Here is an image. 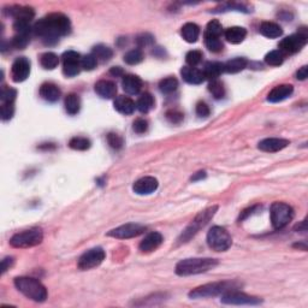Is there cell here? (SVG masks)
I'll list each match as a JSON object with an SVG mask.
<instances>
[{"instance_id": "6da1fadb", "label": "cell", "mask_w": 308, "mask_h": 308, "mask_svg": "<svg viewBox=\"0 0 308 308\" xmlns=\"http://www.w3.org/2000/svg\"><path fill=\"white\" fill-rule=\"evenodd\" d=\"M33 31L36 36L41 38L46 45H53L58 42L62 36L70 33V19L63 13H50L34 24Z\"/></svg>"}, {"instance_id": "7a4b0ae2", "label": "cell", "mask_w": 308, "mask_h": 308, "mask_svg": "<svg viewBox=\"0 0 308 308\" xmlns=\"http://www.w3.org/2000/svg\"><path fill=\"white\" fill-rule=\"evenodd\" d=\"M218 265V260L211 258H193L184 259L176 265V273L178 276H192L199 275V273L207 272V271L215 269Z\"/></svg>"}, {"instance_id": "3957f363", "label": "cell", "mask_w": 308, "mask_h": 308, "mask_svg": "<svg viewBox=\"0 0 308 308\" xmlns=\"http://www.w3.org/2000/svg\"><path fill=\"white\" fill-rule=\"evenodd\" d=\"M15 285L24 296L36 302H44L47 299V289L41 282L31 277H17Z\"/></svg>"}, {"instance_id": "277c9868", "label": "cell", "mask_w": 308, "mask_h": 308, "mask_svg": "<svg viewBox=\"0 0 308 308\" xmlns=\"http://www.w3.org/2000/svg\"><path fill=\"white\" fill-rule=\"evenodd\" d=\"M238 289V284L236 282H215V283L204 284L201 287L195 288L189 293L190 299H206L215 298V296L223 295L224 293L230 290Z\"/></svg>"}, {"instance_id": "5b68a950", "label": "cell", "mask_w": 308, "mask_h": 308, "mask_svg": "<svg viewBox=\"0 0 308 308\" xmlns=\"http://www.w3.org/2000/svg\"><path fill=\"white\" fill-rule=\"evenodd\" d=\"M217 208L218 207L213 206L199 213L192 223L188 225L187 229L183 231V233H182L181 237H179L178 239L179 243H185V242H188L190 238L194 237V236H195L196 233L202 229V228L206 227V225L208 224V222H210L211 219L215 217L216 212H217Z\"/></svg>"}, {"instance_id": "8992f818", "label": "cell", "mask_w": 308, "mask_h": 308, "mask_svg": "<svg viewBox=\"0 0 308 308\" xmlns=\"http://www.w3.org/2000/svg\"><path fill=\"white\" fill-rule=\"evenodd\" d=\"M271 223L275 229H283L294 218V210L292 206L284 202H273L270 210Z\"/></svg>"}, {"instance_id": "52a82bcc", "label": "cell", "mask_w": 308, "mask_h": 308, "mask_svg": "<svg viewBox=\"0 0 308 308\" xmlns=\"http://www.w3.org/2000/svg\"><path fill=\"white\" fill-rule=\"evenodd\" d=\"M42 238H44L42 231L38 228H33L13 235L10 239V244L13 248H30L41 243Z\"/></svg>"}, {"instance_id": "ba28073f", "label": "cell", "mask_w": 308, "mask_h": 308, "mask_svg": "<svg viewBox=\"0 0 308 308\" xmlns=\"http://www.w3.org/2000/svg\"><path fill=\"white\" fill-rule=\"evenodd\" d=\"M207 243L216 252H225L231 247L232 239L224 228L213 227L207 233Z\"/></svg>"}, {"instance_id": "9c48e42d", "label": "cell", "mask_w": 308, "mask_h": 308, "mask_svg": "<svg viewBox=\"0 0 308 308\" xmlns=\"http://www.w3.org/2000/svg\"><path fill=\"white\" fill-rule=\"evenodd\" d=\"M105 250L102 248H93V249L87 250L79 256L78 262H77V266L79 270H90L94 267L99 266L102 261L105 260Z\"/></svg>"}, {"instance_id": "30bf717a", "label": "cell", "mask_w": 308, "mask_h": 308, "mask_svg": "<svg viewBox=\"0 0 308 308\" xmlns=\"http://www.w3.org/2000/svg\"><path fill=\"white\" fill-rule=\"evenodd\" d=\"M308 36L306 33H298L288 36L279 42V51L285 54H294L306 46Z\"/></svg>"}, {"instance_id": "8fae6325", "label": "cell", "mask_w": 308, "mask_h": 308, "mask_svg": "<svg viewBox=\"0 0 308 308\" xmlns=\"http://www.w3.org/2000/svg\"><path fill=\"white\" fill-rule=\"evenodd\" d=\"M63 73L65 76L74 77L81 71V54L75 51H68L63 54Z\"/></svg>"}, {"instance_id": "7c38bea8", "label": "cell", "mask_w": 308, "mask_h": 308, "mask_svg": "<svg viewBox=\"0 0 308 308\" xmlns=\"http://www.w3.org/2000/svg\"><path fill=\"white\" fill-rule=\"evenodd\" d=\"M221 301L227 305H259V304H261V299L238 292V289L230 290V292L224 293L223 295H222Z\"/></svg>"}, {"instance_id": "4fadbf2b", "label": "cell", "mask_w": 308, "mask_h": 308, "mask_svg": "<svg viewBox=\"0 0 308 308\" xmlns=\"http://www.w3.org/2000/svg\"><path fill=\"white\" fill-rule=\"evenodd\" d=\"M145 231H146V228H145L144 225L129 223V224L121 225V227L116 228V229L108 231L107 236H111V237H115V238L127 239V238L136 237V236L144 233Z\"/></svg>"}, {"instance_id": "5bb4252c", "label": "cell", "mask_w": 308, "mask_h": 308, "mask_svg": "<svg viewBox=\"0 0 308 308\" xmlns=\"http://www.w3.org/2000/svg\"><path fill=\"white\" fill-rule=\"evenodd\" d=\"M30 75V62L25 57H19L13 62L11 68V77L15 82H23Z\"/></svg>"}, {"instance_id": "9a60e30c", "label": "cell", "mask_w": 308, "mask_h": 308, "mask_svg": "<svg viewBox=\"0 0 308 308\" xmlns=\"http://www.w3.org/2000/svg\"><path fill=\"white\" fill-rule=\"evenodd\" d=\"M158 181L156 178L152 177V176H146V177H142L138 179L133 185L134 192L139 195H148V194H152L158 189Z\"/></svg>"}, {"instance_id": "2e32d148", "label": "cell", "mask_w": 308, "mask_h": 308, "mask_svg": "<svg viewBox=\"0 0 308 308\" xmlns=\"http://www.w3.org/2000/svg\"><path fill=\"white\" fill-rule=\"evenodd\" d=\"M289 145V141L285 139L281 138H269V139H264L259 142L258 147L259 150L262 151V152H278V151L284 150L285 147Z\"/></svg>"}, {"instance_id": "e0dca14e", "label": "cell", "mask_w": 308, "mask_h": 308, "mask_svg": "<svg viewBox=\"0 0 308 308\" xmlns=\"http://www.w3.org/2000/svg\"><path fill=\"white\" fill-rule=\"evenodd\" d=\"M161 243H162L161 233L156 232V231H153V232H150L146 237L142 239L139 248L142 253H151L153 252V250H155Z\"/></svg>"}, {"instance_id": "ac0fdd59", "label": "cell", "mask_w": 308, "mask_h": 308, "mask_svg": "<svg viewBox=\"0 0 308 308\" xmlns=\"http://www.w3.org/2000/svg\"><path fill=\"white\" fill-rule=\"evenodd\" d=\"M294 92V87L292 84H279L276 85L267 95V101L270 102H279L289 98Z\"/></svg>"}, {"instance_id": "d6986e66", "label": "cell", "mask_w": 308, "mask_h": 308, "mask_svg": "<svg viewBox=\"0 0 308 308\" xmlns=\"http://www.w3.org/2000/svg\"><path fill=\"white\" fill-rule=\"evenodd\" d=\"M95 92L104 99H112L117 94V85L112 81L101 79L95 83Z\"/></svg>"}, {"instance_id": "ffe728a7", "label": "cell", "mask_w": 308, "mask_h": 308, "mask_svg": "<svg viewBox=\"0 0 308 308\" xmlns=\"http://www.w3.org/2000/svg\"><path fill=\"white\" fill-rule=\"evenodd\" d=\"M122 87L124 92L129 95H135L139 94L142 88V81L139 76L136 75H125L122 81Z\"/></svg>"}, {"instance_id": "44dd1931", "label": "cell", "mask_w": 308, "mask_h": 308, "mask_svg": "<svg viewBox=\"0 0 308 308\" xmlns=\"http://www.w3.org/2000/svg\"><path fill=\"white\" fill-rule=\"evenodd\" d=\"M181 75L187 83L189 84H201L205 81V76L201 70L192 67L182 68Z\"/></svg>"}, {"instance_id": "7402d4cb", "label": "cell", "mask_w": 308, "mask_h": 308, "mask_svg": "<svg viewBox=\"0 0 308 308\" xmlns=\"http://www.w3.org/2000/svg\"><path fill=\"white\" fill-rule=\"evenodd\" d=\"M113 106H115L116 110L118 111L119 113H122V115H131V113L135 111L136 104L129 96L119 95L117 96L115 101H113Z\"/></svg>"}, {"instance_id": "603a6c76", "label": "cell", "mask_w": 308, "mask_h": 308, "mask_svg": "<svg viewBox=\"0 0 308 308\" xmlns=\"http://www.w3.org/2000/svg\"><path fill=\"white\" fill-rule=\"evenodd\" d=\"M8 15L15 18V21H23V22H31L34 18V10L28 6H11L8 10Z\"/></svg>"}, {"instance_id": "cb8c5ba5", "label": "cell", "mask_w": 308, "mask_h": 308, "mask_svg": "<svg viewBox=\"0 0 308 308\" xmlns=\"http://www.w3.org/2000/svg\"><path fill=\"white\" fill-rule=\"evenodd\" d=\"M61 89L54 83H44L40 87V96L48 102H56L61 98Z\"/></svg>"}, {"instance_id": "d4e9b609", "label": "cell", "mask_w": 308, "mask_h": 308, "mask_svg": "<svg viewBox=\"0 0 308 308\" xmlns=\"http://www.w3.org/2000/svg\"><path fill=\"white\" fill-rule=\"evenodd\" d=\"M259 30H260L261 35L269 39H277L283 34V29H282L281 25L273 23V22H262Z\"/></svg>"}, {"instance_id": "484cf974", "label": "cell", "mask_w": 308, "mask_h": 308, "mask_svg": "<svg viewBox=\"0 0 308 308\" xmlns=\"http://www.w3.org/2000/svg\"><path fill=\"white\" fill-rule=\"evenodd\" d=\"M222 73H224V64L218 62H210L205 65L204 74L205 78L210 79V81H215V79H218V77L222 75Z\"/></svg>"}, {"instance_id": "4316f807", "label": "cell", "mask_w": 308, "mask_h": 308, "mask_svg": "<svg viewBox=\"0 0 308 308\" xmlns=\"http://www.w3.org/2000/svg\"><path fill=\"white\" fill-rule=\"evenodd\" d=\"M225 39L231 44H241L247 36V30L242 27H231L229 29L225 30L224 33Z\"/></svg>"}, {"instance_id": "83f0119b", "label": "cell", "mask_w": 308, "mask_h": 308, "mask_svg": "<svg viewBox=\"0 0 308 308\" xmlns=\"http://www.w3.org/2000/svg\"><path fill=\"white\" fill-rule=\"evenodd\" d=\"M181 35L185 41L193 44V42L198 41L199 36H200V28L195 23H185L181 29Z\"/></svg>"}, {"instance_id": "f1b7e54d", "label": "cell", "mask_w": 308, "mask_h": 308, "mask_svg": "<svg viewBox=\"0 0 308 308\" xmlns=\"http://www.w3.org/2000/svg\"><path fill=\"white\" fill-rule=\"evenodd\" d=\"M248 65V61L246 58H242V57H237V58H233L231 61L227 62L224 64V71L229 74H237L239 71L244 70Z\"/></svg>"}, {"instance_id": "f546056e", "label": "cell", "mask_w": 308, "mask_h": 308, "mask_svg": "<svg viewBox=\"0 0 308 308\" xmlns=\"http://www.w3.org/2000/svg\"><path fill=\"white\" fill-rule=\"evenodd\" d=\"M64 106L65 111L71 116L77 115L79 112V108H81V99L79 96L75 93H71L65 98L64 100Z\"/></svg>"}, {"instance_id": "4dcf8cb0", "label": "cell", "mask_w": 308, "mask_h": 308, "mask_svg": "<svg viewBox=\"0 0 308 308\" xmlns=\"http://www.w3.org/2000/svg\"><path fill=\"white\" fill-rule=\"evenodd\" d=\"M40 64L44 69L46 70H53L58 67L59 64V58L57 54L53 52H46L40 57Z\"/></svg>"}, {"instance_id": "1f68e13d", "label": "cell", "mask_w": 308, "mask_h": 308, "mask_svg": "<svg viewBox=\"0 0 308 308\" xmlns=\"http://www.w3.org/2000/svg\"><path fill=\"white\" fill-rule=\"evenodd\" d=\"M136 107L140 112L147 113L154 107V98L152 94L145 93L140 96V99L136 102Z\"/></svg>"}, {"instance_id": "d6a6232c", "label": "cell", "mask_w": 308, "mask_h": 308, "mask_svg": "<svg viewBox=\"0 0 308 308\" xmlns=\"http://www.w3.org/2000/svg\"><path fill=\"white\" fill-rule=\"evenodd\" d=\"M92 54L96 58L98 62H108L111 58H112L113 52L110 47L105 46V45H98L93 48Z\"/></svg>"}, {"instance_id": "836d02e7", "label": "cell", "mask_w": 308, "mask_h": 308, "mask_svg": "<svg viewBox=\"0 0 308 308\" xmlns=\"http://www.w3.org/2000/svg\"><path fill=\"white\" fill-rule=\"evenodd\" d=\"M178 87V81L175 77H166V78L161 79L159 83V89L164 94H171L175 92Z\"/></svg>"}, {"instance_id": "e575fe53", "label": "cell", "mask_w": 308, "mask_h": 308, "mask_svg": "<svg viewBox=\"0 0 308 308\" xmlns=\"http://www.w3.org/2000/svg\"><path fill=\"white\" fill-rule=\"evenodd\" d=\"M90 145L89 140L82 136H75L69 141V147L75 151H87L90 148Z\"/></svg>"}, {"instance_id": "d590c367", "label": "cell", "mask_w": 308, "mask_h": 308, "mask_svg": "<svg viewBox=\"0 0 308 308\" xmlns=\"http://www.w3.org/2000/svg\"><path fill=\"white\" fill-rule=\"evenodd\" d=\"M205 38V45L211 52L218 53L223 50V42L221 41V38H217V36H211V35H204Z\"/></svg>"}, {"instance_id": "8d00e7d4", "label": "cell", "mask_w": 308, "mask_h": 308, "mask_svg": "<svg viewBox=\"0 0 308 308\" xmlns=\"http://www.w3.org/2000/svg\"><path fill=\"white\" fill-rule=\"evenodd\" d=\"M265 62H266V64L272 65V67H278V65L283 64L284 54L279 50L271 51L265 56Z\"/></svg>"}, {"instance_id": "74e56055", "label": "cell", "mask_w": 308, "mask_h": 308, "mask_svg": "<svg viewBox=\"0 0 308 308\" xmlns=\"http://www.w3.org/2000/svg\"><path fill=\"white\" fill-rule=\"evenodd\" d=\"M144 61V53L139 48L131 50L124 56V62L129 65H136Z\"/></svg>"}, {"instance_id": "f35d334b", "label": "cell", "mask_w": 308, "mask_h": 308, "mask_svg": "<svg viewBox=\"0 0 308 308\" xmlns=\"http://www.w3.org/2000/svg\"><path fill=\"white\" fill-rule=\"evenodd\" d=\"M208 90L210 93L215 96L216 99H223L225 95V88L223 83L218 79H215V81H211L210 84H208Z\"/></svg>"}, {"instance_id": "ab89813d", "label": "cell", "mask_w": 308, "mask_h": 308, "mask_svg": "<svg viewBox=\"0 0 308 308\" xmlns=\"http://www.w3.org/2000/svg\"><path fill=\"white\" fill-rule=\"evenodd\" d=\"M30 41V34H16L11 41V46L17 50H23Z\"/></svg>"}, {"instance_id": "60d3db41", "label": "cell", "mask_w": 308, "mask_h": 308, "mask_svg": "<svg viewBox=\"0 0 308 308\" xmlns=\"http://www.w3.org/2000/svg\"><path fill=\"white\" fill-rule=\"evenodd\" d=\"M222 33H223V27H222L221 22L217 21V19L211 21L210 23L207 24L206 30H205V34H206V35L217 36V38H221Z\"/></svg>"}, {"instance_id": "b9f144b4", "label": "cell", "mask_w": 308, "mask_h": 308, "mask_svg": "<svg viewBox=\"0 0 308 308\" xmlns=\"http://www.w3.org/2000/svg\"><path fill=\"white\" fill-rule=\"evenodd\" d=\"M13 113H15V105H13V102H1L0 115H1L2 121H8V119L12 118Z\"/></svg>"}, {"instance_id": "7bdbcfd3", "label": "cell", "mask_w": 308, "mask_h": 308, "mask_svg": "<svg viewBox=\"0 0 308 308\" xmlns=\"http://www.w3.org/2000/svg\"><path fill=\"white\" fill-rule=\"evenodd\" d=\"M201 59H202V53L198 50L189 51V52L187 53V56H185V62H187V64L192 68L196 67V65L201 62Z\"/></svg>"}, {"instance_id": "ee69618b", "label": "cell", "mask_w": 308, "mask_h": 308, "mask_svg": "<svg viewBox=\"0 0 308 308\" xmlns=\"http://www.w3.org/2000/svg\"><path fill=\"white\" fill-rule=\"evenodd\" d=\"M107 142L108 145H110V147H112L113 150H121L124 145L123 138L116 133L107 134Z\"/></svg>"}, {"instance_id": "f6af8a7d", "label": "cell", "mask_w": 308, "mask_h": 308, "mask_svg": "<svg viewBox=\"0 0 308 308\" xmlns=\"http://www.w3.org/2000/svg\"><path fill=\"white\" fill-rule=\"evenodd\" d=\"M96 64H98V61H96V58L93 56L92 53L82 57V59H81V68L83 70L90 71V70L95 69Z\"/></svg>"}, {"instance_id": "bcb514c9", "label": "cell", "mask_w": 308, "mask_h": 308, "mask_svg": "<svg viewBox=\"0 0 308 308\" xmlns=\"http://www.w3.org/2000/svg\"><path fill=\"white\" fill-rule=\"evenodd\" d=\"M17 96V92L13 88L10 87H2L1 89V102H15V99Z\"/></svg>"}, {"instance_id": "7dc6e473", "label": "cell", "mask_w": 308, "mask_h": 308, "mask_svg": "<svg viewBox=\"0 0 308 308\" xmlns=\"http://www.w3.org/2000/svg\"><path fill=\"white\" fill-rule=\"evenodd\" d=\"M133 129L136 134H145L148 130V122L144 118H138L134 122Z\"/></svg>"}, {"instance_id": "c3c4849f", "label": "cell", "mask_w": 308, "mask_h": 308, "mask_svg": "<svg viewBox=\"0 0 308 308\" xmlns=\"http://www.w3.org/2000/svg\"><path fill=\"white\" fill-rule=\"evenodd\" d=\"M196 115H198L199 117H201V118H206V117L210 116L211 113V110H210V106L206 104V102L204 101H200L196 104Z\"/></svg>"}, {"instance_id": "681fc988", "label": "cell", "mask_w": 308, "mask_h": 308, "mask_svg": "<svg viewBox=\"0 0 308 308\" xmlns=\"http://www.w3.org/2000/svg\"><path fill=\"white\" fill-rule=\"evenodd\" d=\"M166 118L169 119L171 123L179 124L182 121H183V113L178 112V111L176 110H171L166 113Z\"/></svg>"}, {"instance_id": "f907efd6", "label": "cell", "mask_w": 308, "mask_h": 308, "mask_svg": "<svg viewBox=\"0 0 308 308\" xmlns=\"http://www.w3.org/2000/svg\"><path fill=\"white\" fill-rule=\"evenodd\" d=\"M153 36L150 35V34H141V35L138 36V39H136V42H138L140 47L150 46V45L153 44Z\"/></svg>"}, {"instance_id": "816d5d0a", "label": "cell", "mask_w": 308, "mask_h": 308, "mask_svg": "<svg viewBox=\"0 0 308 308\" xmlns=\"http://www.w3.org/2000/svg\"><path fill=\"white\" fill-rule=\"evenodd\" d=\"M308 76V67H302L300 68V69L298 70V73H296V77H298V79H301V81H304V79H306Z\"/></svg>"}, {"instance_id": "f5cc1de1", "label": "cell", "mask_w": 308, "mask_h": 308, "mask_svg": "<svg viewBox=\"0 0 308 308\" xmlns=\"http://www.w3.org/2000/svg\"><path fill=\"white\" fill-rule=\"evenodd\" d=\"M13 264V259L12 258H5L4 260L1 261V272H6V270L10 269Z\"/></svg>"}, {"instance_id": "db71d44e", "label": "cell", "mask_w": 308, "mask_h": 308, "mask_svg": "<svg viewBox=\"0 0 308 308\" xmlns=\"http://www.w3.org/2000/svg\"><path fill=\"white\" fill-rule=\"evenodd\" d=\"M259 208H260V206H253V207L248 208V210H246V211H243V212H242V215L239 216V221H243V219L247 218V217L249 215H253V213H254L256 210H259Z\"/></svg>"}, {"instance_id": "11a10c76", "label": "cell", "mask_w": 308, "mask_h": 308, "mask_svg": "<svg viewBox=\"0 0 308 308\" xmlns=\"http://www.w3.org/2000/svg\"><path fill=\"white\" fill-rule=\"evenodd\" d=\"M110 74H111V75L118 77V76H122V75H123V70H122V68L115 67V68H112V69L110 70Z\"/></svg>"}, {"instance_id": "9f6ffc18", "label": "cell", "mask_w": 308, "mask_h": 308, "mask_svg": "<svg viewBox=\"0 0 308 308\" xmlns=\"http://www.w3.org/2000/svg\"><path fill=\"white\" fill-rule=\"evenodd\" d=\"M206 177V172H205V171H200V172H196L195 175L193 176L192 177V181H199V179H202V178H205Z\"/></svg>"}]
</instances>
